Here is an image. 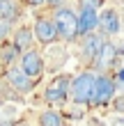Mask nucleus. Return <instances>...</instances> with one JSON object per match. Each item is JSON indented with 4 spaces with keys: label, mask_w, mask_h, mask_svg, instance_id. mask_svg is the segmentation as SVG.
Here are the masks:
<instances>
[{
    "label": "nucleus",
    "mask_w": 124,
    "mask_h": 126,
    "mask_svg": "<svg viewBox=\"0 0 124 126\" xmlns=\"http://www.w3.org/2000/svg\"><path fill=\"white\" fill-rule=\"evenodd\" d=\"M18 16L16 0H0V21H12Z\"/></svg>",
    "instance_id": "nucleus-14"
},
{
    "label": "nucleus",
    "mask_w": 124,
    "mask_h": 126,
    "mask_svg": "<svg viewBox=\"0 0 124 126\" xmlns=\"http://www.w3.org/2000/svg\"><path fill=\"white\" fill-rule=\"evenodd\" d=\"M101 0H81V7H90V9H99Z\"/></svg>",
    "instance_id": "nucleus-17"
},
{
    "label": "nucleus",
    "mask_w": 124,
    "mask_h": 126,
    "mask_svg": "<svg viewBox=\"0 0 124 126\" xmlns=\"http://www.w3.org/2000/svg\"><path fill=\"white\" fill-rule=\"evenodd\" d=\"M7 80H9L12 90H16L18 94H30L35 90V80L28 78L18 66H9V69H7Z\"/></svg>",
    "instance_id": "nucleus-7"
},
{
    "label": "nucleus",
    "mask_w": 124,
    "mask_h": 126,
    "mask_svg": "<svg viewBox=\"0 0 124 126\" xmlns=\"http://www.w3.org/2000/svg\"><path fill=\"white\" fill-rule=\"evenodd\" d=\"M9 32H12V21H0V44L7 39Z\"/></svg>",
    "instance_id": "nucleus-16"
},
{
    "label": "nucleus",
    "mask_w": 124,
    "mask_h": 126,
    "mask_svg": "<svg viewBox=\"0 0 124 126\" xmlns=\"http://www.w3.org/2000/svg\"><path fill=\"white\" fill-rule=\"evenodd\" d=\"M69 92H71V78L64 76V73H60V76H55L48 83V87L44 90V99H46L51 106H55V103L67 101Z\"/></svg>",
    "instance_id": "nucleus-3"
},
{
    "label": "nucleus",
    "mask_w": 124,
    "mask_h": 126,
    "mask_svg": "<svg viewBox=\"0 0 124 126\" xmlns=\"http://www.w3.org/2000/svg\"><path fill=\"white\" fill-rule=\"evenodd\" d=\"M115 90H117V85H115V80L110 76H106V73L97 76V85H94V94H92V106L94 108L108 106L115 96Z\"/></svg>",
    "instance_id": "nucleus-4"
},
{
    "label": "nucleus",
    "mask_w": 124,
    "mask_h": 126,
    "mask_svg": "<svg viewBox=\"0 0 124 126\" xmlns=\"http://www.w3.org/2000/svg\"><path fill=\"white\" fill-rule=\"evenodd\" d=\"M104 41H106L104 34H97V32L83 37V55L87 57V60H94L97 53L101 50V46H104Z\"/></svg>",
    "instance_id": "nucleus-11"
},
{
    "label": "nucleus",
    "mask_w": 124,
    "mask_h": 126,
    "mask_svg": "<svg viewBox=\"0 0 124 126\" xmlns=\"http://www.w3.org/2000/svg\"><path fill=\"white\" fill-rule=\"evenodd\" d=\"M53 23H55L60 39L74 41L78 37V14H74L69 7H57L53 14Z\"/></svg>",
    "instance_id": "nucleus-2"
},
{
    "label": "nucleus",
    "mask_w": 124,
    "mask_h": 126,
    "mask_svg": "<svg viewBox=\"0 0 124 126\" xmlns=\"http://www.w3.org/2000/svg\"><path fill=\"white\" fill-rule=\"evenodd\" d=\"M25 2H28V5H32V7H39V5L46 2V0H25Z\"/></svg>",
    "instance_id": "nucleus-19"
},
{
    "label": "nucleus",
    "mask_w": 124,
    "mask_h": 126,
    "mask_svg": "<svg viewBox=\"0 0 124 126\" xmlns=\"http://www.w3.org/2000/svg\"><path fill=\"white\" fill-rule=\"evenodd\" d=\"M32 39H35V34L30 28H18L16 32H14V48L18 50V53H25V50H30L32 48Z\"/></svg>",
    "instance_id": "nucleus-12"
},
{
    "label": "nucleus",
    "mask_w": 124,
    "mask_h": 126,
    "mask_svg": "<svg viewBox=\"0 0 124 126\" xmlns=\"http://www.w3.org/2000/svg\"><path fill=\"white\" fill-rule=\"evenodd\" d=\"M16 57H18V50L14 48V44H12V46H5V48H2V53H0V60H2L7 66H9L14 60H16Z\"/></svg>",
    "instance_id": "nucleus-15"
},
{
    "label": "nucleus",
    "mask_w": 124,
    "mask_h": 126,
    "mask_svg": "<svg viewBox=\"0 0 124 126\" xmlns=\"http://www.w3.org/2000/svg\"><path fill=\"white\" fill-rule=\"evenodd\" d=\"M94 85H97V73L94 71H83V73H78V76L71 80L69 96L78 103V106H92Z\"/></svg>",
    "instance_id": "nucleus-1"
},
{
    "label": "nucleus",
    "mask_w": 124,
    "mask_h": 126,
    "mask_svg": "<svg viewBox=\"0 0 124 126\" xmlns=\"http://www.w3.org/2000/svg\"><path fill=\"white\" fill-rule=\"evenodd\" d=\"M117 87H124V71H120V85Z\"/></svg>",
    "instance_id": "nucleus-20"
},
{
    "label": "nucleus",
    "mask_w": 124,
    "mask_h": 126,
    "mask_svg": "<svg viewBox=\"0 0 124 126\" xmlns=\"http://www.w3.org/2000/svg\"><path fill=\"white\" fill-rule=\"evenodd\" d=\"M39 126H67V119L57 110H44L39 112Z\"/></svg>",
    "instance_id": "nucleus-13"
},
{
    "label": "nucleus",
    "mask_w": 124,
    "mask_h": 126,
    "mask_svg": "<svg viewBox=\"0 0 124 126\" xmlns=\"http://www.w3.org/2000/svg\"><path fill=\"white\" fill-rule=\"evenodd\" d=\"M0 126H9V124H0Z\"/></svg>",
    "instance_id": "nucleus-22"
},
{
    "label": "nucleus",
    "mask_w": 124,
    "mask_h": 126,
    "mask_svg": "<svg viewBox=\"0 0 124 126\" xmlns=\"http://www.w3.org/2000/svg\"><path fill=\"white\" fill-rule=\"evenodd\" d=\"M117 55H124V41H122V46H117Z\"/></svg>",
    "instance_id": "nucleus-21"
},
{
    "label": "nucleus",
    "mask_w": 124,
    "mask_h": 126,
    "mask_svg": "<svg viewBox=\"0 0 124 126\" xmlns=\"http://www.w3.org/2000/svg\"><path fill=\"white\" fill-rule=\"evenodd\" d=\"M18 69L25 73L28 78H32V80H37L41 73H44V60H41V55L37 53V50H25V53H21L18 57Z\"/></svg>",
    "instance_id": "nucleus-5"
},
{
    "label": "nucleus",
    "mask_w": 124,
    "mask_h": 126,
    "mask_svg": "<svg viewBox=\"0 0 124 126\" xmlns=\"http://www.w3.org/2000/svg\"><path fill=\"white\" fill-rule=\"evenodd\" d=\"M32 34L37 37L41 44H46V46L48 44H55L60 39L53 18H48V16H37V21H35V25H32Z\"/></svg>",
    "instance_id": "nucleus-6"
},
{
    "label": "nucleus",
    "mask_w": 124,
    "mask_h": 126,
    "mask_svg": "<svg viewBox=\"0 0 124 126\" xmlns=\"http://www.w3.org/2000/svg\"><path fill=\"white\" fill-rule=\"evenodd\" d=\"M99 28L104 34H117L120 32V16L115 9H104V14H99Z\"/></svg>",
    "instance_id": "nucleus-10"
},
{
    "label": "nucleus",
    "mask_w": 124,
    "mask_h": 126,
    "mask_svg": "<svg viewBox=\"0 0 124 126\" xmlns=\"http://www.w3.org/2000/svg\"><path fill=\"white\" fill-rule=\"evenodd\" d=\"M62 2H64V0H46V5L55 7V9H57V7H62Z\"/></svg>",
    "instance_id": "nucleus-18"
},
{
    "label": "nucleus",
    "mask_w": 124,
    "mask_h": 126,
    "mask_svg": "<svg viewBox=\"0 0 124 126\" xmlns=\"http://www.w3.org/2000/svg\"><path fill=\"white\" fill-rule=\"evenodd\" d=\"M99 28V12L90 9V7H81V14H78V34H92Z\"/></svg>",
    "instance_id": "nucleus-8"
},
{
    "label": "nucleus",
    "mask_w": 124,
    "mask_h": 126,
    "mask_svg": "<svg viewBox=\"0 0 124 126\" xmlns=\"http://www.w3.org/2000/svg\"><path fill=\"white\" fill-rule=\"evenodd\" d=\"M115 57H117V46L110 41H104V46H101V50L97 53V57L92 60V66L97 71H106L108 66H110L115 62Z\"/></svg>",
    "instance_id": "nucleus-9"
}]
</instances>
